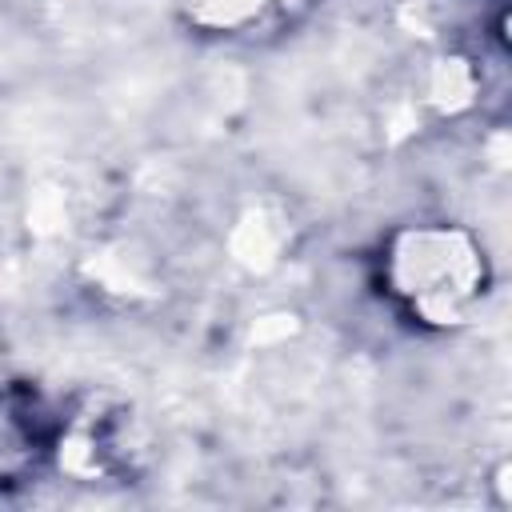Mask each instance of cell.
Returning a JSON list of instances; mask_svg holds the SVG:
<instances>
[{
	"instance_id": "cell-1",
	"label": "cell",
	"mask_w": 512,
	"mask_h": 512,
	"mask_svg": "<svg viewBox=\"0 0 512 512\" xmlns=\"http://www.w3.org/2000/svg\"><path fill=\"white\" fill-rule=\"evenodd\" d=\"M392 280H396V292L420 316L448 320L472 300L476 264H472V252L460 248V240L444 232H424V236H412L408 248L396 252Z\"/></svg>"
}]
</instances>
